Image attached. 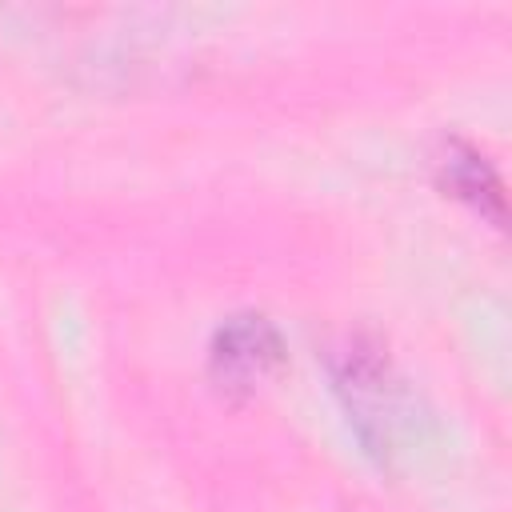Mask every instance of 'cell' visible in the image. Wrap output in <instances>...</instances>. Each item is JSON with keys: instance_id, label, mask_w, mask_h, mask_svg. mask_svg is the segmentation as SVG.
<instances>
[{"instance_id": "obj_3", "label": "cell", "mask_w": 512, "mask_h": 512, "mask_svg": "<svg viewBox=\"0 0 512 512\" xmlns=\"http://www.w3.org/2000/svg\"><path fill=\"white\" fill-rule=\"evenodd\" d=\"M440 168H444V180H448V188L456 192V196H468L472 204H488L496 216H500V180H496V172L484 164V156H476L472 148H464V144H456V148H448V156L440 160Z\"/></svg>"}, {"instance_id": "obj_1", "label": "cell", "mask_w": 512, "mask_h": 512, "mask_svg": "<svg viewBox=\"0 0 512 512\" xmlns=\"http://www.w3.org/2000/svg\"><path fill=\"white\" fill-rule=\"evenodd\" d=\"M340 392L348 396V412L360 428V436L376 452H392L396 436L408 428V392L400 388L392 364L364 344H352L344 352V364L336 372Z\"/></svg>"}, {"instance_id": "obj_2", "label": "cell", "mask_w": 512, "mask_h": 512, "mask_svg": "<svg viewBox=\"0 0 512 512\" xmlns=\"http://www.w3.org/2000/svg\"><path fill=\"white\" fill-rule=\"evenodd\" d=\"M212 364L220 380L252 388L280 364V340L276 328L264 316H232L212 344Z\"/></svg>"}]
</instances>
